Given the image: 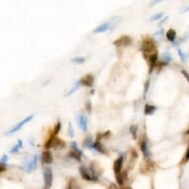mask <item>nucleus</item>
I'll return each mask as SVG.
<instances>
[{"instance_id":"nucleus-1","label":"nucleus","mask_w":189,"mask_h":189,"mask_svg":"<svg viewBox=\"0 0 189 189\" xmlns=\"http://www.w3.org/2000/svg\"><path fill=\"white\" fill-rule=\"evenodd\" d=\"M141 51L143 52L145 58H147V55H150V56L154 54H157L156 44H154V42L152 38H146V39H143V44L141 46Z\"/></svg>"},{"instance_id":"nucleus-2","label":"nucleus","mask_w":189,"mask_h":189,"mask_svg":"<svg viewBox=\"0 0 189 189\" xmlns=\"http://www.w3.org/2000/svg\"><path fill=\"white\" fill-rule=\"evenodd\" d=\"M44 180H45V187L46 189L51 188L52 183V172L51 167L45 168L44 170Z\"/></svg>"},{"instance_id":"nucleus-3","label":"nucleus","mask_w":189,"mask_h":189,"mask_svg":"<svg viewBox=\"0 0 189 189\" xmlns=\"http://www.w3.org/2000/svg\"><path fill=\"white\" fill-rule=\"evenodd\" d=\"M33 117H34V115H30V116H28V117H26V118H25L23 121H21V122H19L17 125H15V126L12 128V129H11V130L8 132V133H7V135H11V134H13V133H16L17 131H19L22 127L24 126V124L28 123L29 121H31V120L33 119Z\"/></svg>"},{"instance_id":"nucleus-4","label":"nucleus","mask_w":189,"mask_h":189,"mask_svg":"<svg viewBox=\"0 0 189 189\" xmlns=\"http://www.w3.org/2000/svg\"><path fill=\"white\" fill-rule=\"evenodd\" d=\"M131 38L130 37H128V36H123V37H121L119 38L118 40H116L114 41V44L116 47H126V46H129V45L131 44Z\"/></svg>"},{"instance_id":"nucleus-5","label":"nucleus","mask_w":189,"mask_h":189,"mask_svg":"<svg viewBox=\"0 0 189 189\" xmlns=\"http://www.w3.org/2000/svg\"><path fill=\"white\" fill-rule=\"evenodd\" d=\"M123 160H124V157H120L118 160H116L115 162H114V172H115V177H119L121 174H122V166H123Z\"/></svg>"},{"instance_id":"nucleus-6","label":"nucleus","mask_w":189,"mask_h":189,"mask_svg":"<svg viewBox=\"0 0 189 189\" xmlns=\"http://www.w3.org/2000/svg\"><path fill=\"white\" fill-rule=\"evenodd\" d=\"M80 83H81V85H85V86H92L93 84V81H94V77H93V75L92 74H87V75H85V76H83L80 80Z\"/></svg>"},{"instance_id":"nucleus-7","label":"nucleus","mask_w":189,"mask_h":189,"mask_svg":"<svg viewBox=\"0 0 189 189\" xmlns=\"http://www.w3.org/2000/svg\"><path fill=\"white\" fill-rule=\"evenodd\" d=\"M79 172H80V174L82 176V178L83 179H85V180H88V181H93L94 180V177L92 174H90V173L88 172V170L86 168H84L83 166H80L79 167ZM95 181V180H94Z\"/></svg>"},{"instance_id":"nucleus-8","label":"nucleus","mask_w":189,"mask_h":189,"mask_svg":"<svg viewBox=\"0 0 189 189\" xmlns=\"http://www.w3.org/2000/svg\"><path fill=\"white\" fill-rule=\"evenodd\" d=\"M77 121H78V124H79V127L81 128V130L83 132L87 131V118H86L85 116H83V115H79L77 117Z\"/></svg>"},{"instance_id":"nucleus-9","label":"nucleus","mask_w":189,"mask_h":189,"mask_svg":"<svg viewBox=\"0 0 189 189\" xmlns=\"http://www.w3.org/2000/svg\"><path fill=\"white\" fill-rule=\"evenodd\" d=\"M42 161L43 164H50L52 162V154L50 150H45L43 153V156H42Z\"/></svg>"},{"instance_id":"nucleus-10","label":"nucleus","mask_w":189,"mask_h":189,"mask_svg":"<svg viewBox=\"0 0 189 189\" xmlns=\"http://www.w3.org/2000/svg\"><path fill=\"white\" fill-rule=\"evenodd\" d=\"M66 147V143L62 141V140L60 139H58V138H55V141H54V143H52V148L55 150H62Z\"/></svg>"},{"instance_id":"nucleus-11","label":"nucleus","mask_w":189,"mask_h":189,"mask_svg":"<svg viewBox=\"0 0 189 189\" xmlns=\"http://www.w3.org/2000/svg\"><path fill=\"white\" fill-rule=\"evenodd\" d=\"M37 160H38V156L36 154V156H34L33 160L27 164V167H26V169H27L28 172H31V171H33L34 169L36 168V166H37Z\"/></svg>"},{"instance_id":"nucleus-12","label":"nucleus","mask_w":189,"mask_h":189,"mask_svg":"<svg viewBox=\"0 0 189 189\" xmlns=\"http://www.w3.org/2000/svg\"><path fill=\"white\" fill-rule=\"evenodd\" d=\"M110 28V22H105V23L101 24L100 26H98V27L94 30V33H101V32H105L109 30Z\"/></svg>"},{"instance_id":"nucleus-13","label":"nucleus","mask_w":189,"mask_h":189,"mask_svg":"<svg viewBox=\"0 0 189 189\" xmlns=\"http://www.w3.org/2000/svg\"><path fill=\"white\" fill-rule=\"evenodd\" d=\"M149 62H150V73H152L154 66H157V54H154L153 56H150L149 58Z\"/></svg>"},{"instance_id":"nucleus-14","label":"nucleus","mask_w":189,"mask_h":189,"mask_svg":"<svg viewBox=\"0 0 189 189\" xmlns=\"http://www.w3.org/2000/svg\"><path fill=\"white\" fill-rule=\"evenodd\" d=\"M93 149L94 150H96L97 152H99L101 154H106V150H105V149L103 148V146L101 145L100 142H94L93 143Z\"/></svg>"},{"instance_id":"nucleus-15","label":"nucleus","mask_w":189,"mask_h":189,"mask_svg":"<svg viewBox=\"0 0 189 189\" xmlns=\"http://www.w3.org/2000/svg\"><path fill=\"white\" fill-rule=\"evenodd\" d=\"M166 38H167V40L170 41V42L174 41L175 38H176V32H175V30H173V29L168 30V31L166 32Z\"/></svg>"},{"instance_id":"nucleus-16","label":"nucleus","mask_w":189,"mask_h":189,"mask_svg":"<svg viewBox=\"0 0 189 189\" xmlns=\"http://www.w3.org/2000/svg\"><path fill=\"white\" fill-rule=\"evenodd\" d=\"M156 110H157V107L156 106H153V105L147 104L146 106H145V114L146 115H152Z\"/></svg>"},{"instance_id":"nucleus-17","label":"nucleus","mask_w":189,"mask_h":189,"mask_svg":"<svg viewBox=\"0 0 189 189\" xmlns=\"http://www.w3.org/2000/svg\"><path fill=\"white\" fill-rule=\"evenodd\" d=\"M141 150H142V152L143 154H145V156L147 157H149L150 156V154L149 152V149H148V147H147V142L146 141H143L142 143H141Z\"/></svg>"},{"instance_id":"nucleus-18","label":"nucleus","mask_w":189,"mask_h":189,"mask_svg":"<svg viewBox=\"0 0 189 189\" xmlns=\"http://www.w3.org/2000/svg\"><path fill=\"white\" fill-rule=\"evenodd\" d=\"M55 138H56V136H54V134H52L51 136V138L48 140L46 143H45V148H46V149H50L51 147H52V143H54Z\"/></svg>"},{"instance_id":"nucleus-19","label":"nucleus","mask_w":189,"mask_h":189,"mask_svg":"<svg viewBox=\"0 0 189 189\" xmlns=\"http://www.w3.org/2000/svg\"><path fill=\"white\" fill-rule=\"evenodd\" d=\"M80 84H81V83H80V81H76V82H75L74 83V85H73V88H71L70 90H69V93H67V95H71V94H73L74 91H76V90L78 89V87H79V86H80Z\"/></svg>"},{"instance_id":"nucleus-20","label":"nucleus","mask_w":189,"mask_h":189,"mask_svg":"<svg viewBox=\"0 0 189 189\" xmlns=\"http://www.w3.org/2000/svg\"><path fill=\"white\" fill-rule=\"evenodd\" d=\"M22 146H23V143H22V141L21 140H18V143H17V145L15 146V147H13V149L10 150L11 153H17L18 150H19V149L20 148H22Z\"/></svg>"},{"instance_id":"nucleus-21","label":"nucleus","mask_w":189,"mask_h":189,"mask_svg":"<svg viewBox=\"0 0 189 189\" xmlns=\"http://www.w3.org/2000/svg\"><path fill=\"white\" fill-rule=\"evenodd\" d=\"M93 141L91 140V138L88 137L87 139L85 140V142H84V146L85 147H87V148H90V149H93Z\"/></svg>"},{"instance_id":"nucleus-22","label":"nucleus","mask_w":189,"mask_h":189,"mask_svg":"<svg viewBox=\"0 0 189 189\" xmlns=\"http://www.w3.org/2000/svg\"><path fill=\"white\" fill-rule=\"evenodd\" d=\"M69 156H70L71 157L75 158V160H77L78 161L81 160V157H80L81 156H80V154H77V153H75L74 150H71V152L69 154Z\"/></svg>"},{"instance_id":"nucleus-23","label":"nucleus","mask_w":189,"mask_h":189,"mask_svg":"<svg viewBox=\"0 0 189 189\" xmlns=\"http://www.w3.org/2000/svg\"><path fill=\"white\" fill-rule=\"evenodd\" d=\"M71 146H73V150H74V152L75 153H77V154H80V156H82V152H81V150H79L78 148H77V146H76V143H75L74 142H73V143H71Z\"/></svg>"},{"instance_id":"nucleus-24","label":"nucleus","mask_w":189,"mask_h":189,"mask_svg":"<svg viewBox=\"0 0 189 189\" xmlns=\"http://www.w3.org/2000/svg\"><path fill=\"white\" fill-rule=\"evenodd\" d=\"M73 62H75V63H82L84 62V58H82V56H77V58H73Z\"/></svg>"},{"instance_id":"nucleus-25","label":"nucleus","mask_w":189,"mask_h":189,"mask_svg":"<svg viewBox=\"0 0 189 189\" xmlns=\"http://www.w3.org/2000/svg\"><path fill=\"white\" fill-rule=\"evenodd\" d=\"M60 127H62V124H60V122H58L56 123V128H55V131H54V136H56L59 134V130H60Z\"/></svg>"},{"instance_id":"nucleus-26","label":"nucleus","mask_w":189,"mask_h":189,"mask_svg":"<svg viewBox=\"0 0 189 189\" xmlns=\"http://www.w3.org/2000/svg\"><path fill=\"white\" fill-rule=\"evenodd\" d=\"M130 131H131V134L133 135V137L135 139L137 138V135H136V131H137V126H135V125H134V126H132L130 128Z\"/></svg>"},{"instance_id":"nucleus-27","label":"nucleus","mask_w":189,"mask_h":189,"mask_svg":"<svg viewBox=\"0 0 189 189\" xmlns=\"http://www.w3.org/2000/svg\"><path fill=\"white\" fill-rule=\"evenodd\" d=\"M69 136L70 138H73V125H71V123L69 124Z\"/></svg>"},{"instance_id":"nucleus-28","label":"nucleus","mask_w":189,"mask_h":189,"mask_svg":"<svg viewBox=\"0 0 189 189\" xmlns=\"http://www.w3.org/2000/svg\"><path fill=\"white\" fill-rule=\"evenodd\" d=\"M177 52H178V55H179V56L181 58V60H182V62H185V56L183 54V52L181 51L180 49H178V50H177Z\"/></svg>"},{"instance_id":"nucleus-29","label":"nucleus","mask_w":189,"mask_h":189,"mask_svg":"<svg viewBox=\"0 0 189 189\" xmlns=\"http://www.w3.org/2000/svg\"><path fill=\"white\" fill-rule=\"evenodd\" d=\"M162 15H164V13H161V12H160V13H158V14H157V15H154V16H153L150 19H152V20H158V19L162 17Z\"/></svg>"},{"instance_id":"nucleus-30","label":"nucleus","mask_w":189,"mask_h":189,"mask_svg":"<svg viewBox=\"0 0 189 189\" xmlns=\"http://www.w3.org/2000/svg\"><path fill=\"white\" fill-rule=\"evenodd\" d=\"M164 59L165 62H168L169 60H170V56H168V54H165V55H164Z\"/></svg>"},{"instance_id":"nucleus-31","label":"nucleus","mask_w":189,"mask_h":189,"mask_svg":"<svg viewBox=\"0 0 189 189\" xmlns=\"http://www.w3.org/2000/svg\"><path fill=\"white\" fill-rule=\"evenodd\" d=\"M149 85H150V81L148 80L146 82V86H145V95L147 94V91H148V88H149Z\"/></svg>"},{"instance_id":"nucleus-32","label":"nucleus","mask_w":189,"mask_h":189,"mask_svg":"<svg viewBox=\"0 0 189 189\" xmlns=\"http://www.w3.org/2000/svg\"><path fill=\"white\" fill-rule=\"evenodd\" d=\"M181 73H182L185 75V78H186L187 80L189 81V74H188V73H186V71H185V70H181Z\"/></svg>"},{"instance_id":"nucleus-33","label":"nucleus","mask_w":189,"mask_h":189,"mask_svg":"<svg viewBox=\"0 0 189 189\" xmlns=\"http://www.w3.org/2000/svg\"><path fill=\"white\" fill-rule=\"evenodd\" d=\"M7 156H2V158H1V164H4L5 161H7Z\"/></svg>"},{"instance_id":"nucleus-34","label":"nucleus","mask_w":189,"mask_h":189,"mask_svg":"<svg viewBox=\"0 0 189 189\" xmlns=\"http://www.w3.org/2000/svg\"><path fill=\"white\" fill-rule=\"evenodd\" d=\"M189 160V148L187 150V153H186V157H185V160Z\"/></svg>"},{"instance_id":"nucleus-35","label":"nucleus","mask_w":189,"mask_h":189,"mask_svg":"<svg viewBox=\"0 0 189 189\" xmlns=\"http://www.w3.org/2000/svg\"><path fill=\"white\" fill-rule=\"evenodd\" d=\"M121 189H131V187H123V188H121Z\"/></svg>"},{"instance_id":"nucleus-36","label":"nucleus","mask_w":189,"mask_h":189,"mask_svg":"<svg viewBox=\"0 0 189 189\" xmlns=\"http://www.w3.org/2000/svg\"><path fill=\"white\" fill-rule=\"evenodd\" d=\"M186 134H187V135H188V134H189V130H188V131H187V132H186Z\"/></svg>"},{"instance_id":"nucleus-37","label":"nucleus","mask_w":189,"mask_h":189,"mask_svg":"<svg viewBox=\"0 0 189 189\" xmlns=\"http://www.w3.org/2000/svg\"><path fill=\"white\" fill-rule=\"evenodd\" d=\"M67 189H71V188H70V186H69V187H67Z\"/></svg>"}]
</instances>
